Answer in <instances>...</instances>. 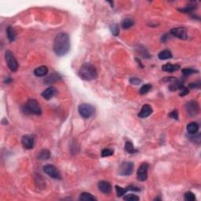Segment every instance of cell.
<instances>
[{"mask_svg": "<svg viewBox=\"0 0 201 201\" xmlns=\"http://www.w3.org/2000/svg\"><path fill=\"white\" fill-rule=\"evenodd\" d=\"M79 76L82 79L87 81L93 80L98 76L96 68H94L93 65L90 63H84L80 67V69L79 71Z\"/></svg>", "mask_w": 201, "mask_h": 201, "instance_id": "2", "label": "cell"}, {"mask_svg": "<svg viewBox=\"0 0 201 201\" xmlns=\"http://www.w3.org/2000/svg\"><path fill=\"white\" fill-rule=\"evenodd\" d=\"M11 81H12V79H10V78H7V79L5 80V82L6 83H9V82H10Z\"/></svg>", "mask_w": 201, "mask_h": 201, "instance_id": "38", "label": "cell"}, {"mask_svg": "<svg viewBox=\"0 0 201 201\" xmlns=\"http://www.w3.org/2000/svg\"><path fill=\"white\" fill-rule=\"evenodd\" d=\"M130 82L131 84H133V85H139L140 83H141V80H140L139 79H138V78H130Z\"/></svg>", "mask_w": 201, "mask_h": 201, "instance_id": "36", "label": "cell"}, {"mask_svg": "<svg viewBox=\"0 0 201 201\" xmlns=\"http://www.w3.org/2000/svg\"><path fill=\"white\" fill-rule=\"evenodd\" d=\"M61 77L60 76V75H58L57 73H52L51 75L48 76L47 77H46V79H44V82L46 84H50L54 83V82H57V81L61 80Z\"/></svg>", "mask_w": 201, "mask_h": 201, "instance_id": "17", "label": "cell"}, {"mask_svg": "<svg viewBox=\"0 0 201 201\" xmlns=\"http://www.w3.org/2000/svg\"><path fill=\"white\" fill-rule=\"evenodd\" d=\"M34 74L38 77H43V76H46L48 74V68L45 65L38 67L34 71Z\"/></svg>", "mask_w": 201, "mask_h": 201, "instance_id": "18", "label": "cell"}, {"mask_svg": "<svg viewBox=\"0 0 201 201\" xmlns=\"http://www.w3.org/2000/svg\"><path fill=\"white\" fill-rule=\"evenodd\" d=\"M124 148H125V150L130 154H134L138 152V150H137L136 149H135L133 144H132L130 141H127V142L125 143V147Z\"/></svg>", "mask_w": 201, "mask_h": 201, "instance_id": "26", "label": "cell"}, {"mask_svg": "<svg viewBox=\"0 0 201 201\" xmlns=\"http://www.w3.org/2000/svg\"><path fill=\"white\" fill-rule=\"evenodd\" d=\"M21 143H22L23 146H24L26 149H33L34 144H35L34 137L30 135H24V136L22 137V138H21Z\"/></svg>", "mask_w": 201, "mask_h": 201, "instance_id": "11", "label": "cell"}, {"mask_svg": "<svg viewBox=\"0 0 201 201\" xmlns=\"http://www.w3.org/2000/svg\"><path fill=\"white\" fill-rule=\"evenodd\" d=\"M98 186L100 191L105 193V194H109L112 192L111 184L108 182H106V181H101V182H99Z\"/></svg>", "mask_w": 201, "mask_h": 201, "instance_id": "14", "label": "cell"}, {"mask_svg": "<svg viewBox=\"0 0 201 201\" xmlns=\"http://www.w3.org/2000/svg\"><path fill=\"white\" fill-rule=\"evenodd\" d=\"M164 80H168V82H171V84L169 86V90L172 92L176 91L177 90H181L184 87L183 82L178 79H175V78H167Z\"/></svg>", "mask_w": 201, "mask_h": 201, "instance_id": "10", "label": "cell"}, {"mask_svg": "<svg viewBox=\"0 0 201 201\" xmlns=\"http://www.w3.org/2000/svg\"><path fill=\"white\" fill-rule=\"evenodd\" d=\"M151 89H152V86H151L150 84H145V85H143L142 87H141V89H140L139 90L140 94L141 95L146 94V93H149V92L150 91Z\"/></svg>", "mask_w": 201, "mask_h": 201, "instance_id": "27", "label": "cell"}, {"mask_svg": "<svg viewBox=\"0 0 201 201\" xmlns=\"http://www.w3.org/2000/svg\"><path fill=\"white\" fill-rule=\"evenodd\" d=\"M78 111H79V113L82 118H84V119H89V118H90L94 114L95 108L90 104L83 103L79 105Z\"/></svg>", "mask_w": 201, "mask_h": 201, "instance_id": "4", "label": "cell"}, {"mask_svg": "<svg viewBox=\"0 0 201 201\" xmlns=\"http://www.w3.org/2000/svg\"><path fill=\"white\" fill-rule=\"evenodd\" d=\"M110 30H111L112 34L115 36H117L119 34V27L117 24H112L110 26Z\"/></svg>", "mask_w": 201, "mask_h": 201, "instance_id": "28", "label": "cell"}, {"mask_svg": "<svg viewBox=\"0 0 201 201\" xmlns=\"http://www.w3.org/2000/svg\"><path fill=\"white\" fill-rule=\"evenodd\" d=\"M152 113V108L151 105H144L141 108V111L138 113V116L140 118H146L150 116Z\"/></svg>", "mask_w": 201, "mask_h": 201, "instance_id": "15", "label": "cell"}, {"mask_svg": "<svg viewBox=\"0 0 201 201\" xmlns=\"http://www.w3.org/2000/svg\"><path fill=\"white\" fill-rule=\"evenodd\" d=\"M70 50L69 36L65 32H61L56 35L54 42V51L59 57L66 55Z\"/></svg>", "mask_w": 201, "mask_h": 201, "instance_id": "1", "label": "cell"}, {"mask_svg": "<svg viewBox=\"0 0 201 201\" xmlns=\"http://www.w3.org/2000/svg\"><path fill=\"white\" fill-rule=\"evenodd\" d=\"M7 38H8L9 41L13 42L14 41L15 39L17 37V33L15 32L14 29L11 27V26H9L7 29Z\"/></svg>", "mask_w": 201, "mask_h": 201, "instance_id": "22", "label": "cell"}, {"mask_svg": "<svg viewBox=\"0 0 201 201\" xmlns=\"http://www.w3.org/2000/svg\"><path fill=\"white\" fill-rule=\"evenodd\" d=\"M79 199L80 200H96V198L90 193H82V194L80 195V197H79Z\"/></svg>", "mask_w": 201, "mask_h": 201, "instance_id": "25", "label": "cell"}, {"mask_svg": "<svg viewBox=\"0 0 201 201\" xmlns=\"http://www.w3.org/2000/svg\"><path fill=\"white\" fill-rule=\"evenodd\" d=\"M56 93H57L56 89L53 87H50L42 93V97L46 100H50L56 94Z\"/></svg>", "mask_w": 201, "mask_h": 201, "instance_id": "16", "label": "cell"}, {"mask_svg": "<svg viewBox=\"0 0 201 201\" xmlns=\"http://www.w3.org/2000/svg\"><path fill=\"white\" fill-rule=\"evenodd\" d=\"M185 110H186L187 113H188V115L189 116H191V117L196 116L199 112V104H198V102L196 101L192 100V101L186 103V105H185Z\"/></svg>", "mask_w": 201, "mask_h": 201, "instance_id": "7", "label": "cell"}, {"mask_svg": "<svg viewBox=\"0 0 201 201\" xmlns=\"http://www.w3.org/2000/svg\"><path fill=\"white\" fill-rule=\"evenodd\" d=\"M5 59L9 68L12 71H17L18 69V63L15 57L10 50H7L5 53Z\"/></svg>", "mask_w": 201, "mask_h": 201, "instance_id": "5", "label": "cell"}, {"mask_svg": "<svg viewBox=\"0 0 201 201\" xmlns=\"http://www.w3.org/2000/svg\"><path fill=\"white\" fill-rule=\"evenodd\" d=\"M185 200L186 201H194L196 199V196H195L194 193L192 192H187L185 193Z\"/></svg>", "mask_w": 201, "mask_h": 201, "instance_id": "32", "label": "cell"}, {"mask_svg": "<svg viewBox=\"0 0 201 201\" xmlns=\"http://www.w3.org/2000/svg\"><path fill=\"white\" fill-rule=\"evenodd\" d=\"M116 194H117L118 197H121L122 196H124L127 192L128 191H135V192H139L140 188L138 187L134 186V185H129L127 188H122V187L119 186V185H116Z\"/></svg>", "mask_w": 201, "mask_h": 201, "instance_id": "12", "label": "cell"}, {"mask_svg": "<svg viewBox=\"0 0 201 201\" xmlns=\"http://www.w3.org/2000/svg\"><path fill=\"white\" fill-rule=\"evenodd\" d=\"M189 93V90H188L187 87H183L182 89H181V92H180V96L181 97H184L185 96L186 94Z\"/></svg>", "mask_w": 201, "mask_h": 201, "instance_id": "35", "label": "cell"}, {"mask_svg": "<svg viewBox=\"0 0 201 201\" xmlns=\"http://www.w3.org/2000/svg\"><path fill=\"white\" fill-rule=\"evenodd\" d=\"M180 68L179 65H172V64H166V65L162 66V70L167 72H174L177 71Z\"/></svg>", "mask_w": 201, "mask_h": 201, "instance_id": "19", "label": "cell"}, {"mask_svg": "<svg viewBox=\"0 0 201 201\" xmlns=\"http://www.w3.org/2000/svg\"><path fill=\"white\" fill-rule=\"evenodd\" d=\"M188 87L192 89H195V88H199L200 87V82H193V83H191L188 85Z\"/></svg>", "mask_w": 201, "mask_h": 201, "instance_id": "37", "label": "cell"}, {"mask_svg": "<svg viewBox=\"0 0 201 201\" xmlns=\"http://www.w3.org/2000/svg\"><path fill=\"white\" fill-rule=\"evenodd\" d=\"M199 130V125L196 123L192 122L187 125V131L189 135H195L197 134Z\"/></svg>", "mask_w": 201, "mask_h": 201, "instance_id": "20", "label": "cell"}, {"mask_svg": "<svg viewBox=\"0 0 201 201\" xmlns=\"http://www.w3.org/2000/svg\"><path fill=\"white\" fill-rule=\"evenodd\" d=\"M196 9V7H195V6H188V7H184V8L178 9V10L180 12H182V13H191V12H193V10H195Z\"/></svg>", "mask_w": 201, "mask_h": 201, "instance_id": "31", "label": "cell"}, {"mask_svg": "<svg viewBox=\"0 0 201 201\" xmlns=\"http://www.w3.org/2000/svg\"><path fill=\"white\" fill-rule=\"evenodd\" d=\"M113 153H114V151H113V149H105L102 151L101 156H102V157H108L113 156Z\"/></svg>", "mask_w": 201, "mask_h": 201, "instance_id": "30", "label": "cell"}, {"mask_svg": "<svg viewBox=\"0 0 201 201\" xmlns=\"http://www.w3.org/2000/svg\"><path fill=\"white\" fill-rule=\"evenodd\" d=\"M24 113L40 116L42 114V108L40 103L35 99H29L23 107Z\"/></svg>", "mask_w": 201, "mask_h": 201, "instance_id": "3", "label": "cell"}, {"mask_svg": "<svg viewBox=\"0 0 201 201\" xmlns=\"http://www.w3.org/2000/svg\"><path fill=\"white\" fill-rule=\"evenodd\" d=\"M124 199L127 201H138L139 200V197L135 194H128L124 196Z\"/></svg>", "mask_w": 201, "mask_h": 201, "instance_id": "33", "label": "cell"}, {"mask_svg": "<svg viewBox=\"0 0 201 201\" xmlns=\"http://www.w3.org/2000/svg\"><path fill=\"white\" fill-rule=\"evenodd\" d=\"M158 57L160 60L164 61L167 60V59H170L172 57V54L170 50H162L161 52L159 53Z\"/></svg>", "mask_w": 201, "mask_h": 201, "instance_id": "21", "label": "cell"}, {"mask_svg": "<svg viewBox=\"0 0 201 201\" xmlns=\"http://www.w3.org/2000/svg\"><path fill=\"white\" fill-rule=\"evenodd\" d=\"M182 72L184 76H190V75H192V74H194V73H197L198 71L197 70L193 69V68H183V69L182 70Z\"/></svg>", "mask_w": 201, "mask_h": 201, "instance_id": "29", "label": "cell"}, {"mask_svg": "<svg viewBox=\"0 0 201 201\" xmlns=\"http://www.w3.org/2000/svg\"><path fill=\"white\" fill-rule=\"evenodd\" d=\"M148 170H149V164L147 163H143L140 165L137 171V178L140 182H144L148 177Z\"/></svg>", "mask_w": 201, "mask_h": 201, "instance_id": "9", "label": "cell"}, {"mask_svg": "<svg viewBox=\"0 0 201 201\" xmlns=\"http://www.w3.org/2000/svg\"><path fill=\"white\" fill-rule=\"evenodd\" d=\"M171 34L180 40H186L187 39V32L185 28H174L171 30Z\"/></svg>", "mask_w": 201, "mask_h": 201, "instance_id": "13", "label": "cell"}, {"mask_svg": "<svg viewBox=\"0 0 201 201\" xmlns=\"http://www.w3.org/2000/svg\"><path fill=\"white\" fill-rule=\"evenodd\" d=\"M169 117L172 118V119H175V120H177L178 119V113H177V110H174L173 112L170 113Z\"/></svg>", "mask_w": 201, "mask_h": 201, "instance_id": "34", "label": "cell"}, {"mask_svg": "<svg viewBox=\"0 0 201 201\" xmlns=\"http://www.w3.org/2000/svg\"><path fill=\"white\" fill-rule=\"evenodd\" d=\"M43 171L46 173L47 175L51 177L52 178L57 179V180H61V176L60 172L57 170V168L55 166L52 164H46L43 167Z\"/></svg>", "mask_w": 201, "mask_h": 201, "instance_id": "6", "label": "cell"}, {"mask_svg": "<svg viewBox=\"0 0 201 201\" xmlns=\"http://www.w3.org/2000/svg\"><path fill=\"white\" fill-rule=\"evenodd\" d=\"M135 22L131 18H125L122 21V27L124 29H128L134 25Z\"/></svg>", "mask_w": 201, "mask_h": 201, "instance_id": "24", "label": "cell"}, {"mask_svg": "<svg viewBox=\"0 0 201 201\" xmlns=\"http://www.w3.org/2000/svg\"><path fill=\"white\" fill-rule=\"evenodd\" d=\"M50 152L48 149H43L38 154V159L40 160H46L50 158Z\"/></svg>", "mask_w": 201, "mask_h": 201, "instance_id": "23", "label": "cell"}, {"mask_svg": "<svg viewBox=\"0 0 201 201\" xmlns=\"http://www.w3.org/2000/svg\"><path fill=\"white\" fill-rule=\"evenodd\" d=\"M134 172V163L131 162H124L119 166V174L121 176H129Z\"/></svg>", "mask_w": 201, "mask_h": 201, "instance_id": "8", "label": "cell"}]
</instances>
